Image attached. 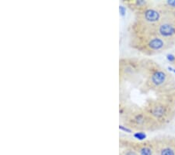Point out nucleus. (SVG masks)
I'll return each mask as SVG.
<instances>
[{
	"label": "nucleus",
	"mask_w": 175,
	"mask_h": 155,
	"mask_svg": "<svg viewBox=\"0 0 175 155\" xmlns=\"http://www.w3.org/2000/svg\"><path fill=\"white\" fill-rule=\"evenodd\" d=\"M143 71L147 73V79L142 89L155 90L158 93H166L169 91L168 86L171 85L169 81V75L166 71L159 67L151 61H142Z\"/></svg>",
	"instance_id": "f257e3e1"
},
{
	"label": "nucleus",
	"mask_w": 175,
	"mask_h": 155,
	"mask_svg": "<svg viewBox=\"0 0 175 155\" xmlns=\"http://www.w3.org/2000/svg\"><path fill=\"white\" fill-rule=\"evenodd\" d=\"M172 43L153 34L131 35L130 46L146 54H155L165 50Z\"/></svg>",
	"instance_id": "f03ea898"
},
{
	"label": "nucleus",
	"mask_w": 175,
	"mask_h": 155,
	"mask_svg": "<svg viewBox=\"0 0 175 155\" xmlns=\"http://www.w3.org/2000/svg\"><path fill=\"white\" fill-rule=\"evenodd\" d=\"M122 123L132 131L143 132L158 129L160 124L147 114L144 109L130 107L126 116L121 118Z\"/></svg>",
	"instance_id": "7ed1b4c3"
},
{
	"label": "nucleus",
	"mask_w": 175,
	"mask_h": 155,
	"mask_svg": "<svg viewBox=\"0 0 175 155\" xmlns=\"http://www.w3.org/2000/svg\"><path fill=\"white\" fill-rule=\"evenodd\" d=\"M160 8L162 10V17L158 24L153 27L152 32L173 43L175 39V10L168 9L163 6Z\"/></svg>",
	"instance_id": "20e7f679"
},
{
	"label": "nucleus",
	"mask_w": 175,
	"mask_h": 155,
	"mask_svg": "<svg viewBox=\"0 0 175 155\" xmlns=\"http://www.w3.org/2000/svg\"><path fill=\"white\" fill-rule=\"evenodd\" d=\"M144 110L155 121H157L160 125L167 122L172 115L171 106L169 103L163 99L148 101Z\"/></svg>",
	"instance_id": "39448f33"
},
{
	"label": "nucleus",
	"mask_w": 175,
	"mask_h": 155,
	"mask_svg": "<svg viewBox=\"0 0 175 155\" xmlns=\"http://www.w3.org/2000/svg\"><path fill=\"white\" fill-rule=\"evenodd\" d=\"M142 71H143L142 61L135 58H121L119 60L120 82H133Z\"/></svg>",
	"instance_id": "423d86ee"
},
{
	"label": "nucleus",
	"mask_w": 175,
	"mask_h": 155,
	"mask_svg": "<svg viewBox=\"0 0 175 155\" xmlns=\"http://www.w3.org/2000/svg\"><path fill=\"white\" fill-rule=\"evenodd\" d=\"M162 17V10L160 7H151L149 6L145 9L135 12V21L149 27H153L158 24Z\"/></svg>",
	"instance_id": "0eeeda50"
},
{
	"label": "nucleus",
	"mask_w": 175,
	"mask_h": 155,
	"mask_svg": "<svg viewBox=\"0 0 175 155\" xmlns=\"http://www.w3.org/2000/svg\"><path fill=\"white\" fill-rule=\"evenodd\" d=\"M120 148H131L136 151L139 155H155L154 148L151 140L135 142L126 139H119Z\"/></svg>",
	"instance_id": "6e6552de"
},
{
	"label": "nucleus",
	"mask_w": 175,
	"mask_h": 155,
	"mask_svg": "<svg viewBox=\"0 0 175 155\" xmlns=\"http://www.w3.org/2000/svg\"><path fill=\"white\" fill-rule=\"evenodd\" d=\"M155 155H175V140L162 137L151 140Z\"/></svg>",
	"instance_id": "1a4fd4ad"
},
{
	"label": "nucleus",
	"mask_w": 175,
	"mask_h": 155,
	"mask_svg": "<svg viewBox=\"0 0 175 155\" xmlns=\"http://www.w3.org/2000/svg\"><path fill=\"white\" fill-rule=\"evenodd\" d=\"M123 2L129 9L135 11V13L149 6V2L148 1H145V0H134V1L126 0V1H123Z\"/></svg>",
	"instance_id": "9d476101"
},
{
	"label": "nucleus",
	"mask_w": 175,
	"mask_h": 155,
	"mask_svg": "<svg viewBox=\"0 0 175 155\" xmlns=\"http://www.w3.org/2000/svg\"><path fill=\"white\" fill-rule=\"evenodd\" d=\"M119 155H139L136 151L131 148H121V151L119 152Z\"/></svg>",
	"instance_id": "9b49d317"
},
{
	"label": "nucleus",
	"mask_w": 175,
	"mask_h": 155,
	"mask_svg": "<svg viewBox=\"0 0 175 155\" xmlns=\"http://www.w3.org/2000/svg\"><path fill=\"white\" fill-rule=\"evenodd\" d=\"M162 6L168 9L175 10V0H167L163 4Z\"/></svg>",
	"instance_id": "f8f14e48"
},
{
	"label": "nucleus",
	"mask_w": 175,
	"mask_h": 155,
	"mask_svg": "<svg viewBox=\"0 0 175 155\" xmlns=\"http://www.w3.org/2000/svg\"><path fill=\"white\" fill-rule=\"evenodd\" d=\"M134 136L138 139V140H139L140 141H142V140L146 139V135L144 133V132H137V133H135Z\"/></svg>",
	"instance_id": "ddd939ff"
},
{
	"label": "nucleus",
	"mask_w": 175,
	"mask_h": 155,
	"mask_svg": "<svg viewBox=\"0 0 175 155\" xmlns=\"http://www.w3.org/2000/svg\"><path fill=\"white\" fill-rule=\"evenodd\" d=\"M167 59L170 63H173L175 62V56L173 54H167Z\"/></svg>",
	"instance_id": "4468645a"
},
{
	"label": "nucleus",
	"mask_w": 175,
	"mask_h": 155,
	"mask_svg": "<svg viewBox=\"0 0 175 155\" xmlns=\"http://www.w3.org/2000/svg\"><path fill=\"white\" fill-rule=\"evenodd\" d=\"M169 69H170V70H171V71H173V72H174V73H175V69H172V68H170V67H169Z\"/></svg>",
	"instance_id": "2eb2a0df"
}]
</instances>
